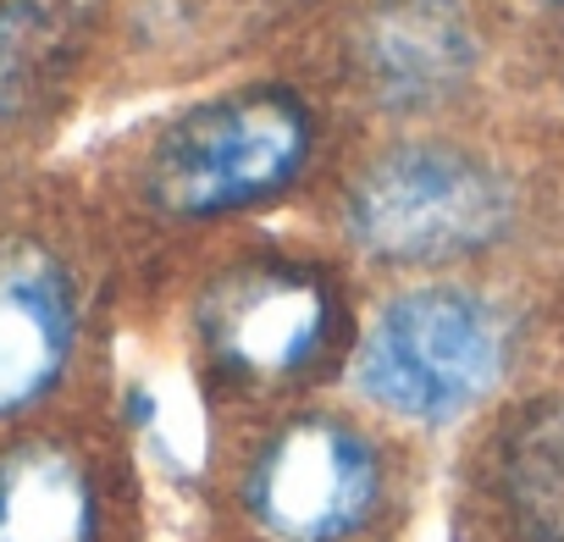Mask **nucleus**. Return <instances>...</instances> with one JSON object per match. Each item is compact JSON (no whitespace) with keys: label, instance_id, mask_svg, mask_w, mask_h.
Here are the masks:
<instances>
[{"label":"nucleus","instance_id":"nucleus-11","mask_svg":"<svg viewBox=\"0 0 564 542\" xmlns=\"http://www.w3.org/2000/svg\"><path fill=\"white\" fill-rule=\"evenodd\" d=\"M542 7H564V0H542Z\"/></svg>","mask_w":564,"mask_h":542},{"label":"nucleus","instance_id":"nucleus-9","mask_svg":"<svg viewBox=\"0 0 564 542\" xmlns=\"http://www.w3.org/2000/svg\"><path fill=\"white\" fill-rule=\"evenodd\" d=\"M498 492L525 542H564V399H542L509 421Z\"/></svg>","mask_w":564,"mask_h":542},{"label":"nucleus","instance_id":"nucleus-8","mask_svg":"<svg viewBox=\"0 0 564 542\" xmlns=\"http://www.w3.org/2000/svg\"><path fill=\"white\" fill-rule=\"evenodd\" d=\"M100 498L78 454L23 443L0 454V542H95Z\"/></svg>","mask_w":564,"mask_h":542},{"label":"nucleus","instance_id":"nucleus-6","mask_svg":"<svg viewBox=\"0 0 564 542\" xmlns=\"http://www.w3.org/2000/svg\"><path fill=\"white\" fill-rule=\"evenodd\" d=\"M78 338L73 283L51 249L7 243L0 249V415H18L40 404Z\"/></svg>","mask_w":564,"mask_h":542},{"label":"nucleus","instance_id":"nucleus-3","mask_svg":"<svg viewBox=\"0 0 564 542\" xmlns=\"http://www.w3.org/2000/svg\"><path fill=\"white\" fill-rule=\"evenodd\" d=\"M509 360L503 316L465 289L393 300L360 344V388L404 421H454L492 393Z\"/></svg>","mask_w":564,"mask_h":542},{"label":"nucleus","instance_id":"nucleus-4","mask_svg":"<svg viewBox=\"0 0 564 542\" xmlns=\"http://www.w3.org/2000/svg\"><path fill=\"white\" fill-rule=\"evenodd\" d=\"M338 333V294L305 260H243L210 283L199 338L221 377L276 388L305 377Z\"/></svg>","mask_w":564,"mask_h":542},{"label":"nucleus","instance_id":"nucleus-5","mask_svg":"<svg viewBox=\"0 0 564 542\" xmlns=\"http://www.w3.org/2000/svg\"><path fill=\"white\" fill-rule=\"evenodd\" d=\"M243 498L271 542H344L371 520L382 498V465L355 426L305 415L260 448Z\"/></svg>","mask_w":564,"mask_h":542},{"label":"nucleus","instance_id":"nucleus-7","mask_svg":"<svg viewBox=\"0 0 564 542\" xmlns=\"http://www.w3.org/2000/svg\"><path fill=\"white\" fill-rule=\"evenodd\" d=\"M360 73L399 111L443 106L476 73V34L459 0H377L360 29Z\"/></svg>","mask_w":564,"mask_h":542},{"label":"nucleus","instance_id":"nucleus-2","mask_svg":"<svg viewBox=\"0 0 564 542\" xmlns=\"http://www.w3.org/2000/svg\"><path fill=\"white\" fill-rule=\"evenodd\" d=\"M514 216L509 183L454 150V144H404L366 166L349 194V227L360 249L393 265H443L465 260L503 238Z\"/></svg>","mask_w":564,"mask_h":542},{"label":"nucleus","instance_id":"nucleus-10","mask_svg":"<svg viewBox=\"0 0 564 542\" xmlns=\"http://www.w3.org/2000/svg\"><path fill=\"white\" fill-rule=\"evenodd\" d=\"M73 0H0V122H18L51 95L73 56Z\"/></svg>","mask_w":564,"mask_h":542},{"label":"nucleus","instance_id":"nucleus-1","mask_svg":"<svg viewBox=\"0 0 564 542\" xmlns=\"http://www.w3.org/2000/svg\"><path fill=\"white\" fill-rule=\"evenodd\" d=\"M316 150L311 106L289 89H243L183 111L150 150L144 194L166 216H227L282 194Z\"/></svg>","mask_w":564,"mask_h":542}]
</instances>
